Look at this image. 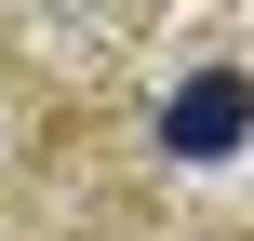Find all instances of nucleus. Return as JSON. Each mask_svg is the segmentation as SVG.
<instances>
[{"instance_id":"obj_1","label":"nucleus","mask_w":254,"mask_h":241,"mask_svg":"<svg viewBox=\"0 0 254 241\" xmlns=\"http://www.w3.org/2000/svg\"><path fill=\"white\" fill-rule=\"evenodd\" d=\"M161 148H174V161H241V148H254V80H241V67L174 80V94H161Z\"/></svg>"}]
</instances>
